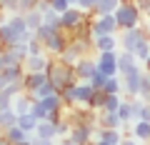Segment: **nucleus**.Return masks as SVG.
<instances>
[{"mask_svg":"<svg viewBox=\"0 0 150 145\" xmlns=\"http://www.w3.org/2000/svg\"><path fill=\"white\" fill-rule=\"evenodd\" d=\"M30 38L33 33L20 13H13L10 18L0 20V48H13L18 43H28Z\"/></svg>","mask_w":150,"mask_h":145,"instance_id":"nucleus-1","label":"nucleus"},{"mask_svg":"<svg viewBox=\"0 0 150 145\" xmlns=\"http://www.w3.org/2000/svg\"><path fill=\"white\" fill-rule=\"evenodd\" d=\"M45 78H48V80L53 83L58 90H63V88L75 85V83H78L73 65H68L65 60H60V58H50V60H48V68H45Z\"/></svg>","mask_w":150,"mask_h":145,"instance_id":"nucleus-2","label":"nucleus"},{"mask_svg":"<svg viewBox=\"0 0 150 145\" xmlns=\"http://www.w3.org/2000/svg\"><path fill=\"white\" fill-rule=\"evenodd\" d=\"M112 15H115V23H118V30H130V28L143 25V13L135 8L133 0H120L118 10Z\"/></svg>","mask_w":150,"mask_h":145,"instance_id":"nucleus-3","label":"nucleus"},{"mask_svg":"<svg viewBox=\"0 0 150 145\" xmlns=\"http://www.w3.org/2000/svg\"><path fill=\"white\" fill-rule=\"evenodd\" d=\"M63 98L60 95H50V98H33V105H30V115L35 120H48L53 113L63 110Z\"/></svg>","mask_w":150,"mask_h":145,"instance_id":"nucleus-4","label":"nucleus"},{"mask_svg":"<svg viewBox=\"0 0 150 145\" xmlns=\"http://www.w3.org/2000/svg\"><path fill=\"white\" fill-rule=\"evenodd\" d=\"M70 40H73V35H70L68 30H63V28H58V30H53L48 38L43 40V48H45V53H48L50 58H60Z\"/></svg>","mask_w":150,"mask_h":145,"instance_id":"nucleus-5","label":"nucleus"},{"mask_svg":"<svg viewBox=\"0 0 150 145\" xmlns=\"http://www.w3.org/2000/svg\"><path fill=\"white\" fill-rule=\"evenodd\" d=\"M145 38H148V28H143V25L130 28V30H120L118 33V48L125 50V53H135V48H138Z\"/></svg>","mask_w":150,"mask_h":145,"instance_id":"nucleus-6","label":"nucleus"},{"mask_svg":"<svg viewBox=\"0 0 150 145\" xmlns=\"http://www.w3.org/2000/svg\"><path fill=\"white\" fill-rule=\"evenodd\" d=\"M143 73H145V70L140 68V63L135 65V68H130V70H125V73H120L123 95H128V98H138V93H140V80H143Z\"/></svg>","mask_w":150,"mask_h":145,"instance_id":"nucleus-7","label":"nucleus"},{"mask_svg":"<svg viewBox=\"0 0 150 145\" xmlns=\"http://www.w3.org/2000/svg\"><path fill=\"white\" fill-rule=\"evenodd\" d=\"M95 63L105 78L118 75V50H108V53H95Z\"/></svg>","mask_w":150,"mask_h":145,"instance_id":"nucleus-8","label":"nucleus"},{"mask_svg":"<svg viewBox=\"0 0 150 145\" xmlns=\"http://www.w3.org/2000/svg\"><path fill=\"white\" fill-rule=\"evenodd\" d=\"M118 23L115 15H93V38L98 35H118Z\"/></svg>","mask_w":150,"mask_h":145,"instance_id":"nucleus-9","label":"nucleus"},{"mask_svg":"<svg viewBox=\"0 0 150 145\" xmlns=\"http://www.w3.org/2000/svg\"><path fill=\"white\" fill-rule=\"evenodd\" d=\"M85 18H88L85 10H80L78 5H70L65 13H60V28H63V30H68V33H73L75 28L85 20Z\"/></svg>","mask_w":150,"mask_h":145,"instance_id":"nucleus-10","label":"nucleus"},{"mask_svg":"<svg viewBox=\"0 0 150 145\" xmlns=\"http://www.w3.org/2000/svg\"><path fill=\"white\" fill-rule=\"evenodd\" d=\"M75 70V78H78V83H88L93 78V73L98 70V63H95V55H85V58H80L78 63L73 65Z\"/></svg>","mask_w":150,"mask_h":145,"instance_id":"nucleus-11","label":"nucleus"},{"mask_svg":"<svg viewBox=\"0 0 150 145\" xmlns=\"http://www.w3.org/2000/svg\"><path fill=\"white\" fill-rule=\"evenodd\" d=\"M95 130H98V125H70L68 138L75 145H85L90 140H95Z\"/></svg>","mask_w":150,"mask_h":145,"instance_id":"nucleus-12","label":"nucleus"},{"mask_svg":"<svg viewBox=\"0 0 150 145\" xmlns=\"http://www.w3.org/2000/svg\"><path fill=\"white\" fill-rule=\"evenodd\" d=\"M48 60H50L48 53H43V55H28V58L23 60V68H25V73H45Z\"/></svg>","mask_w":150,"mask_h":145,"instance_id":"nucleus-13","label":"nucleus"},{"mask_svg":"<svg viewBox=\"0 0 150 145\" xmlns=\"http://www.w3.org/2000/svg\"><path fill=\"white\" fill-rule=\"evenodd\" d=\"M45 80H48V78H45V73H25V75H23V93L33 95V93L43 85Z\"/></svg>","mask_w":150,"mask_h":145,"instance_id":"nucleus-14","label":"nucleus"},{"mask_svg":"<svg viewBox=\"0 0 150 145\" xmlns=\"http://www.w3.org/2000/svg\"><path fill=\"white\" fill-rule=\"evenodd\" d=\"M93 50L95 53L118 50V35H98V38H93Z\"/></svg>","mask_w":150,"mask_h":145,"instance_id":"nucleus-15","label":"nucleus"},{"mask_svg":"<svg viewBox=\"0 0 150 145\" xmlns=\"http://www.w3.org/2000/svg\"><path fill=\"white\" fill-rule=\"evenodd\" d=\"M98 128L120 130V128H123V123H120L118 113H105V110H100V113H98Z\"/></svg>","mask_w":150,"mask_h":145,"instance_id":"nucleus-16","label":"nucleus"},{"mask_svg":"<svg viewBox=\"0 0 150 145\" xmlns=\"http://www.w3.org/2000/svg\"><path fill=\"white\" fill-rule=\"evenodd\" d=\"M33 135H35V138H43V140H58V128H55V123H50V120H40Z\"/></svg>","mask_w":150,"mask_h":145,"instance_id":"nucleus-17","label":"nucleus"},{"mask_svg":"<svg viewBox=\"0 0 150 145\" xmlns=\"http://www.w3.org/2000/svg\"><path fill=\"white\" fill-rule=\"evenodd\" d=\"M93 90L95 88L90 83H75V105H85L88 108V103L93 98Z\"/></svg>","mask_w":150,"mask_h":145,"instance_id":"nucleus-18","label":"nucleus"},{"mask_svg":"<svg viewBox=\"0 0 150 145\" xmlns=\"http://www.w3.org/2000/svg\"><path fill=\"white\" fill-rule=\"evenodd\" d=\"M0 73H3V78H5L8 85H10V83H23L25 68H23V65H5V68H0Z\"/></svg>","mask_w":150,"mask_h":145,"instance_id":"nucleus-19","label":"nucleus"},{"mask_svg":"<svg viewBox=\"0 0 150 145\" xmlns=\"http://www.w3.org/2000/svg\"><path fill=\"white\" fill-rule=\"evenodd\" d=\"M30 105H33V95H28V93H20V95L13 98V110H15V115L30 113Z\"/></svg>","mask_w":150,"mask_h":145,"instance_id":"nucleus-20","label":"nucleus"},{"mask_svg":"<svg viewBox=\"0 0 150 145\" xmlns=\"http://www.w3.org/2000/svg\"><path fill=\"white\" fill-rule=\"evenodd\" d=\"M95 140H105L108 145H120V143H123V135H120V130L98 128V130H95Z\"/></svg>","mask_w":150,"mask_h":145,"instance_id":"nucleus-21","label":"nucleus"},{"mask_svg":"<svg viewBox=\"0 0 150 145\" xmlns=\"http://www.w3.org/2000/svg\"><path fill=\"white\" fill-rule=\"evenodd\" d=\"M115 113H118L120 123H123L125 128L133 123V105H130V98H128V95H123V103L118 105V110H115Z\"/></svg>","mask_w":150,"mask_h":145,"instance_id":"nucleus-22","label":"nucleus"},{"mask_svg":"<svg viewBox=\"0 0 150 145\" xmlns=\"http://www.w3.org/2000/svg\"><path fill=\"white\" fill-rule=\"evenodd\" d=\"M138 65V58H135L133 53H125V50H118V75L120 73H125V70L135 68Z\"/></svg>","mask_w":150,"mask_h":145,"instance_id":"nucleus-23","label":"nucleus"},{"mask_svg":"<svg viewBox=\"0 0 150 145\" xmlns=\"http://www.w3.org/2000/svg\"><path fill=\"white\" fill-rule=\"evenodd\" d=\"M133 138L140 140V143H148V140H150V123H145V120H135V123H133Z\"/></svg>","mask_w":150,"mask_h":145,"instance_id":"nucleus-24","label":"nucleus"},{"mask_svg":"<svg viewBox=\"0 0 150 145\" xmlns=\"http://www.w3.org/2000/svg\"><path fill=\"white\" fill-rule=\"evenodd\" d=\"M118 5H120V0H98L93 15H112L118 10Z\"/></svg>","mask_w":150,"mask_h":145,"instance_id":"nucleus-25","label":"nucleus"},{"mask_svg":"<svg viewBox=\"0 0 150 145\" xmlns=\"http://www.w3.org/2000/svg\"><path fill=\"white\" fill-rule=\"evenodd\" d=\"M38 123H40V120H35L30 113H25V115H18V123L15 125L20 130H25L28 135H33V133H35V128H38Z\"/></svg>","mask_w":150,"mask_h":145,"instance_id":"nucleus-26","label":"nucleus"},{"mask_svg":"<svg viewBox=\"0 0 150 145\" xmlns=\"http://www.w3.org/2000/svg\"><path fill=\"white\" fill-rule=\"evenodd\" d=\"M105 95H123V83H120V75L105 78V85H103Z\"/></svg>","mask_w":150,"mask_h":145,"instance_id":"nucleus-27","label":"nucleus"},{"mask_svg":"<svg viewBox=\"0 0 150 145\" xmlns=\"http://www.w3.org/2000/svg\"><path fill=\"white\" fill-rule=\"evenodd\" d=\"M3 138H5V140H10V143L15 145V143H23V140H28V138H30V135H28L25 130H20V128H18V125H13V128L3 130Z\"/></svg>","mask_w":150,"mask_h":145,"instance_id":"nucleus-28","label":"nucleus"},{"mask_svg":"<svg viewBox=\"0 0 150 145\" xmlns=\"http://www.w3.org/2000/svg\"><path fill=\"white\" fill-rule=\"evenodd\" d=\"M15 123H18V115H15V110H13V108L0 110V133H3V130H8V128H13Z\"/></svg>","mask_w":150,"mask_h":145,"instance_id":"nucleus-29","label":"nucleus"},{"mask_svg":"<svg viewBox=\"0 0 150 145\" xmlns=\"http://www.w3.org/2000/svg\"><path fill=\"white\" fill-rule=\"evenodd\" d=\"M50 95H60V90H58V88H55L50 80H45L43 85H40L35 93H33V98H50Z\"/></svg>","mask_w":150,"mask_h":145,"instance_id":"nucleus-30","label":"nucleus"},{"mask_svg":"<svg viewBox=\"0 0 150 145\" xmlns=\"http://www.w3.org/2000/svg\"><path fill=\"white\" fill-rule=\"evenodd\" d=\"M23 18H25V23H28V28H30V33H35L38 28L43 25V15H40L38 10H30V13H25Z\"/></svg>","mask_w":150,"mask_h":145,"instance_id":"nucleus-31","label":"nucleus"},{"mask_svg":"<svg viewBox=\"0 0 150 145\" xmlns=\"http://www.w3.org/2000/svg\"><path fill=\"white\" fill-rule=\"evenodd\" d=\"M103 105H105V90H93V98H90V103H88V108H93V110L100 113Z\"/></svg>","mask_w":150,"mask_h":145,"instance_id":"nucleus-32","label":"nucleus"},{"mask_svg":"<svg viewBox=\"0 0 150 145\" xmlns=\"http://www.w3.org/2000/svg\"><path fill=\"white\" fill-rule=\"evenodd\" d=\"M133 55L138 58V63H145V60H148V55H150V40L145 38L143 43H140L138 48H135V53H133Z\"/></svg>","mask_w":150,"mask_h":145,"instance_id":"nucleus-33","label":"nucleus"},{"mask_svg":"<svg viewBox=\"0 0 150 145\" xmlns=\"http://www.w3.org/2000/svg\"><path fill=\"white\" fill-rule=\"evenodd\" d=\"M8 50H10V55L18 63H23V60L28 58V43H18V45H13V48H8Z\"/></svg>","mask_w":150,"mask_h":145,"instance_id":"nucleus-34","label":"nucleus"},{"mask_svg":"<svg viewBox=\"0 0 150 145\" xmlns=\"http://www.w3.org/2000/svg\"><path fill=\"white\" fill-rule=\"evenodd\" d=\"M60 98H63V105L65 108H73L75 105V85H68L60 90Z\"/></svg>","mask_w":150,"mask_h":145,"instance_id":"nucleus-35","label":"nucleus"},{"mask_svg":"<svg viewBox=\"0 0 150 145\" xmlns=\"http://www.w3.org/2000/svg\"><path fill=\"white\" fill-rule=\"evenodd\" d=\"M120 103H123V95H105V105H103V110H105V113H115Z\"/></svg>","mask_w":150,"mask_h":145,"instance_id":"nucleus-36","label":"nucleus"},{"mask_svg":"<svg viewBox=\"0 0 150 145\" xmlns=\"http://www.w3.org/2000/svg\"><path fill=\"white\" fill-rule=\"evenodd\" d=\"M45 53V48H43V43L33 35L30 40H28V55H43Z\"/></svg>","mask_w":150,"mask_h":145,"instance_id":"nucleus-37","label":"nucleus"},{"mask_svg":"<svg viewBox=\"0 0 150 145\" xmlns=\"http://www.w3.org/2000/svg\"><path fill=\"white\" fill-rule=\"evenodd\" d=\"M88 83H90L95 90H103V85H105V75H103L100 70H95V73H93V78H90Z\"/></svg>","mask_w":150,"mask_h":145,"instance_id":"nucleus-38","label":"nucleus"},{"mask_svg":"<svg viewBox=\"0 0 150 145\" xmlns=\"http://www.w3.org/2000/svg\"><path fill=\"white\" fill-rule=\"evenodd\" d=\"M50 8H53V13H65L70 8V0H50Z\"/></svg>","mask_w":150,"mask_h":145,"instance_id":"nucleus-39","label":"nucleus"},{"mask_svg":"<svg viewBox=\"0 0 150 145\" xmlns=\"http://www.w3.org/2000/svg\"><path fill=\"white\" fill-rule=\"evenodd\" d=\"M35 8H38V0H20V8H18V13H20V15H25V13L35 10Z\"/></svg>","mask_w":150,"mask_h":145,"instance_id":"nucleus-40","label":"nucleus"},{"mask_svg":"<svg viewBox=\"0 0 150 145\" xmlns=\"http://www.w3.org/2000/svg\"><path fill=\"white\" fill-rule=\"evenodd\" d=\"M75 5L80 8V10H85V13H93L95 5H98V0H75Z\"/></svg>","mask_w":150,"mask_h":145,"instance_id":"nucleus-41","label":"nucleus"},{"mask_svg":"<svg viewBox=\"0 0 150 145\" xmlns=\"http://www.w3.org/2000/svg\"><path fill=\"white\" fill-rule=\"evenodd\" d=\"M0 3H3V10L5 13H18V8H20V0H0Z\"/></svg>","mask_w":150,"mask_h":145,"instance_id":"nucleus-42","label":"nucleus"},{"mask_svg":"<svg viewBox=\"0 0 150 145\" xmlns=\"http://www.w3.org/2000/svg\"><path fill=\"white\" fill-rule=\"evenodd\" d=\"M130 105H133V123L140 118V110H143V100L140 98H130Z\"/></svg>","mask_w":150,"mask_h":145,"instance_id":"nucleus-43","label":"nucleus"},{"mask_svg":"<svg viewBox=\"0 0 150 145\" xmlns=\"http://www.w3.org/2000/svg\"><path fill=\"white\" fill-rule=\"evenodd\" d=\"M8 108H13V98L5 90H0V110H8Z\"/></svg>","mask_w":150,"mask_h":145,"instance_id":"nucleus-44","label":"nucleus"},{"mask_svg":"<svg viewBox=\"0 0 150 145\" xmlns=\"http://www.w3.org/2000/svg\"><path fill=\"white\" fill-rule=\"evenodd\" d=\"M133 3H135V8L143 13V18L150 15V0H133Z\"/></svg>","mask_w":150,"mask_h":145,"instance_id":"nucleus-45","label":"nucleus"},{"mask_svg":"<svg viewBox=\"0 0 150 145\" xmlns=\"http://www.w3.org/2000/svg\"><path fill=\"white\" fill-rule=\"evenodd\" d=\"M5 93H8V95H10V98L20 95V93H23V83H10V85L5 88Z\"/></svg>","mask_w":150,"mask_h":145,"instance_id":"nucleus-46","label":"nucleus"},{"mask_svg":"<svg viewBox=\"0 0 150 145\" xmlns=\"http://www.w3.org/2000/svg\"><path fill=\"white\" fill-rule=\"evenodd\" d=\"M138 120L150 123V103H143V110H140V118H138Z\"/></svg>","mask_w":150,"mask_h":145,"instance_id":"nucleus-47","label":"nucleus"},{"mask_svg":"<svg viewBox=\"0 0 150 145\" xmlns=\"http://www.w3.org/2000/svg\"><path fill=\"white\" fill-rule=\"evenodd\" d=\"M33 138V145H55V140H43V138H35V135H30Z\"/></svg>","mask_w":150,"mask_h":145,"instance_id":"nucleus-48","label":"nucleus"},{"mask_svg":"<svg viewBox=\"0 0 150 145\" xmlns=\"http://www.w3.org/2000/svg\"><path fill=\"white\" fill-rule=\"evenodd\" d=\"M55 145H75V143L68 138V135H65V138H58V140H55Z\"/></svg>","mask_w":150,"mask_h":145,"instance_id":"nucleus-49","label":"nucleus"},{"mask_svg":"<svg viewBox=\"0 0 150 145\" xmlns=\"http://www.w3.org/2000/svg\"><path fill=\"white\" fill-rule=\"evenodd\" d=\"M120 145H140V140H135V138H123V143Z\"/></svg>","mask_w":150,"mask_h":145,"instance_id":"nucleus-50","label":"nucleus"},{"mask_svg":"<svg viewBox=\"0 0 150 145\" xmlns=\"http://www.w3.org/2000/svg\"><path fill=\"white\" fill-rule=\"evenodd\" d=\"M5 88H8V80L3 78V73H0V90H5Z\"/></svg>","mask_w":150,"mask_h":145,"instance_id":"nucleus-51","label":"nucleus"},{"mask_svg":"<svg viewBox=\"0 0 150 145\" xmlns=\"http://www.w3.org/2000/svg\"><path fill=\"white\" fill-rule=\"evenodd\" d=\"M0 145H13V143H10V140H5V138H3V133H0Z\"/></svg>","mask_w":150,"mask_h":145,"instance_id":"nucleus-52","label":"nucleus"},{"mask_svg":"<svg viewBox=\"0 0 150 145\" xmlns=\"http://www.w3.org/2000/svg\"><path fill=\"white\" fill-rule=\"evenodd\" d=\"M143 65H145V73H150V55H148V60H145Z\"/></svg>","mask_w":150,"mask_h":145,"instance_id":"nucleus-53","label":"nucleus"},{"mask_svg":"<svg viewBox=\"0 0 150 145\" xmlns=\"http://www.w3.org/2000/svg\"><path fill=\"white\" fill-rule=\"evenodd\" d=\"M15 145H33V138H28V140H23V143H15Z\"/></svg>","mask_w":150,"mask_h":145,"instance_id":"nucleus-54","label":"nucleus"},{"mask_svg":"<svg viewBox=\"0 0 150 145\" xmlns=\"http://www.w3.org/2000/svg\"><path fill=\"white\" fill-rule=\"evenodd\" d=\"M93 143H95V145H108L105 140H93Z\"/></svg>","mask_w":150,"mask_h":145,"instance_id":"nucleus-55","label":"nucleus"},{"mask_svg":"<svg viewBox=\"0 0 150 145\" xmlns=\"http://www.w3.org/2000/svg\"><path fill=\"white\" fill-rule=\"evenodd\" d=\"M0 53H3V48H0ZM0 65H3V55H0Z\"/></svg>","mask_w":150,"mask_h":145,"instance_id":"nucleus-56","label":"nucleus"},{"mask_svg":"<svg viewBox=\"0 0 150 145\" xmlns=\"http://www.w3.org/2000/svg\"><path fill=\"white\" fill-rule=\"evenodd\" d=\"M3 13H5V10H3V3H0V15H3Z\"/></svg>","mask_w":150,"mask_h":145,"instance_id":"nucleus-57","label":"nucleus"},{"mask_svg":"<svg viewBox=\"0 0 150 145\" xmlns=\"http://www.w3.org/2000/svg\"><path fill=\"white\" fill-rule=\"evenodd\" d=\"M148 40H150V25H148Z\"/></svg>","mask_w":150,"mask_h":145,"instance_id":"nucleus-58","label":"nucleus"},{"mask_svg":"<svg viewBox=\"0 0 150 145\" xmlns=\"http://www.w3.org/2000/svg\"><path fill=\"white\" fill-rule=\"evenodd\" d=\"M85 145H95V143H93V140H90V143H85Z\"/></svg>","mask_w":150,"mask_h":145,"instance_id":"nucleus-59","label":"nucleus"},{"mask_svg":"<svg viewBox=\"0 0 150 145\" xmlns=\"http://www.w3.org/2000/svg\"><path fill=\"white\" fill-rule=\"evenodd\" d=\"M70 5H75V0H70Z\"/></svg>","mask_w":150,"mask_h":145,"instance_id":"nucleus-60","label":"nucleus"},{"mask_svg":"<svg viewBox=\"0 0 150 145\" xmlns=\"http://www.w3.org/2000/svg\"><path fill=\"white\" fill-rule=\"evenodd\" d=\"M148 145H150V140H148Z\"/></svg>","mask_w":150,"mask_h":145,"instance_id":"nucleus-61","label":"nucleus"}]
</instances>
